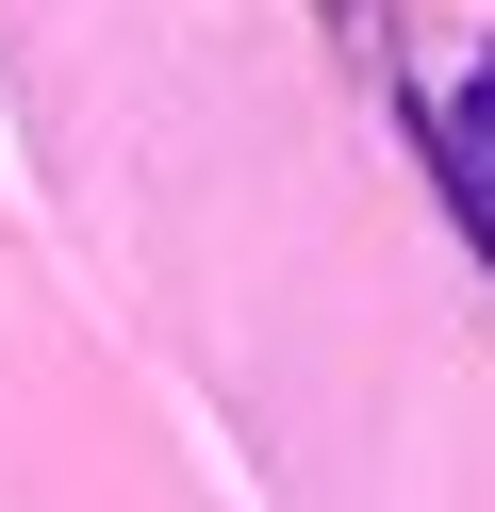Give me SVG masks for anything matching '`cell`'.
Masks as SVG:
<instances>
[{"instance_id":"cell-1","label":"cell","mask_w":495,"mask_h":512,"mask_svg":"<svg viewBox=\"0 0 495 512\" xmlns=\"http://www.w3.org/2000/svg\"><path fill=\"white\" fill-rule=\"evenodd\" d=\"M413 149H429V182H446L462 248L495 265V67H462V100H413Z\"/></svg>"}]
</instances>
